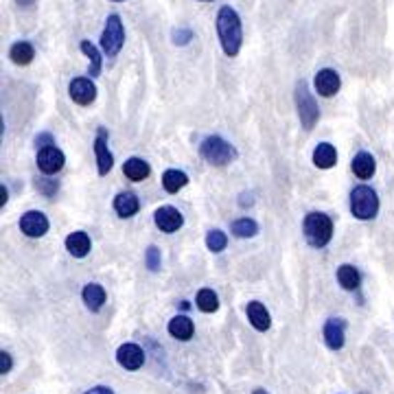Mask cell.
<instances>
[{
  "label": "cell",
  "mask_w": 394,
  "mask_h": 394,
  "mask_svg": "<svg viewBox=\"0 0 394 394\" xmlns=\"http://www.w3.org/2000/svg\"><path fill=\"white\" fill-rule=\"evenodd\" d=\"M16 3H18L20 7H24V9H26V7H31V5H36V0H16Z\"/></svg>",
  "instance_id": "obj_37"
},
{
  "label": "cell",
  "mask_w": 394,
  "mask_h": 394,
  "mask_svg": "<svg viewBox=\"0 0 394 394\" xmlns=\"http://www.w3.org/2000/svg\"><path fill=\"white\" fill-rule=\"evenodd\" d=\"M246 313H248V320H250V324H252L256 331H267V328L271 326L269 311L265 309L263 302H259V300H252L250 305H248V309H246Z\"/></svg>",
  "instance_id": "obj_18"
},
{
  "label": "cell",
  "mask_w": 394,
  "mask_h": 394,
  "mask_svg": "<svg viewBox=\"0 0 394 394\" xmlns=\"http://www.w3.org/2000/svg\"><path fill=\"white\" fill-rule=\"evenodd\" d=\"M202 3H213V0H202Z\"/></svg>",
  "instance_id": "obj_40"
},
{
  "label": "cell",
  "mask_w": 394,
  "mask_h": 394,
  "mask_svg": "<svg viewBox=\"0 0 394 394\" xmlns=\"http://www.w3.org/2000/svg\"><path fill=\"white\" fill-rule=\"evenodd\" d=\"M305 239L313 248H324L333 237V222L326 213H309L302 224Z\"/></svg>",
  "instance_id": "obj_4"
},
{
  "label": "cell",
  "mask_w": 394,
  "mask_h": 394,
  "mask_svg": "<svg viewBox=\"0 0 394 394\" xmlns=\"http://www.w3.org/2000/svg\"><path fill=\"white\" fill-rule=\"evenodd\" d=\"M154 222H156V228L167 232V234H173V232H177L182 226H185V217H182V213L177 208H173V206L158 208L156 215H154Z\"/></svg>",
  "instance_id": "obj_12"
},
{
  "label": "cell",
  "mask_w": 394,
  "mask_h": 394,
  "mask_svg": "<svg viewBox=\"0 0 394 394\" xmlns=\"http://www.w3.org/2000/svg\"><path fill=\"white\" fill-rule=\"evenodd\" d=\"M191 40H193L191 28H175L173 31V44H177V46H187Z\"/></svg>",
  "instance_id": "obj_31"
},
{
  "label": "cell",
  "mask_w": 394,
  "mask_h": 394,
  "mask_svg": "<svg viewBox=\"0 0 394 394\" xmlns=\"http://www.w3.org/2000/svg\"><path fill=\"white\" fill-rule=\"evenodd\" d=\"M375 171H377V162L368 151H359V154L353 158V173L359 180H370L375 175Z\"/></svg>",
  "instance_id": "obj_20"
},
{
  "label": "cell",
  "mask_w": 394,
  "mask_h": 394,
  "mask_svg": "<svg viewBox=\"0 0 394 394\" xmlns=\"http://www.w3.org/2000/svg\"><path fill=\"white\" fill-rule=\"evenodd\" d=\"M338 281H340L342 289H346V291H355V289L359 287V283H361V276H359L357 267H353V265L344 263V265H340V267H338Z\"/></svg>",
  "instance_id": "obj_25"
},
{
  "label": "cell",
  "mask_w": 394,
  "mask_h": 394,
  "mask_svg": "<svg viewBox=\"0 0 394 394\" xmlns=\"http://www.w3.org/2000/svg\"><path fill=\"white\" fill-rule=\"evenodd\" d=\"M195 302H197V309L204 311V313H215L219 309V298H217V294L213 289H208V287H204V289L197 291Z\"/></svg>",
  "instance_id": "obj_27"
},
{
  "label": "cell",
  "mask_w": 394,
  "mask_h": 394,
  "mask_svg": "<svg viewBox=\"0 0 394 394\" xmlns=\"http://www.w3.org/2000/svg\"><path fill=\"white\" fill-rule=\"evenodd\" d=\"M202 158L213 167H226L237 158V149L222 136H208L199 145Z\"/></svg>",
  "instance_id": "obj_2"
},
{
  "label": "cell",
  "mask_w": 394,
  "mask_h": 394,
  "mask_svg": "<svg viewBox=\"0 0 394 394\" xmlns=\"http://www.w3.org/2000/svg\"><path fill=\"white\" fill-rule=\"evenodd\" d=\"M11 368H14V359H11V355L7 351H3V353H0V375L11 373Z\"/></svg>",
  "instance_id": "obj_32"
},
{
  "label": "cell",
  "mask_w": 394,
  "mask_h": 394,
  "mask_svg": "<svg viewBox=\"0 0 394 394\" xmlns=\"http://www.w3.org/2000/svg\"><path fill=\"white\" fill-rule=\"evenodd\" d=\"M169 333L175 338V340H182V342H189L195 333V324L189 316H175L171 322H169Z\"/></svg>",
  "instance_id": "obj_21"
},
{
  "label": "cell",
  "mask_w": 394,
  "mask_h": 394,
  "mask_svg": "<svg viewBox=\"0 0 394 394\" xmlns=\"http://www.w3.org/2000/svg\"><path fill=\"white\" fill-rule=\"evenodd\" d=\"M125 44V26L123 20H120L118 14L108 16L105 20V28L101 33V48L108 57H116Z\"/></svg>",
  "instance_id": "obj_6"
},
{
  "label": "cell",
  "mask_w": 394,
  "mask_h": 394,
  "mask_svg": "<svg viewBox=\"0 0 394 394\" xmlns=\"http://www.w3.org/2000/svg\"><path fill=\"white\" fill-rule=\"evenodd\" d=\"M324 342L331 351H340L346 342V322L342 318H328L324 324Z\"/></svg>",
  "instance_id": "obj_13"
},
{
  "label": "cell",
  "mask_w": 394,
  "mask_h": 394,
  "mask_svg": "<svg viewBox=\"0 0 394 394\" xmlns=\"http://www.w3.org/2000/svg\"><path fill=\"white\" fill-rule=\"evenodd\" d=\"M296 108H298V116H300V123L305 130H313L318 118H320V108L313 99V95L309 93V85L307 81L302 79L296 83Z\"/></svg>",
  "instance_id": "obj_5"
},
{
  "label": "cell",
  "mask_w": 394,
  "mask_h": 394,
  "mask_svg": "<svg viewBox=\"0 0 394 394\" xmlns=\"http://www.w3.org/2000/svg\"><path fill=\"white\" fill-rule=\"evenodd\" d=\"M81 298H83V302H85V307H88L90 311H93V313H97V311H101V307L105 305L108 294H105V289H103L101 285L90 283V285L83 287Z\"/></svg>",
  "instance_id": "obj_15"
},
{
  "label": "cell",
  "mask_w": 394,
  "mask_h": 394,
  "mask_svg": "<svg viewBox=\"0 0 394 394\" xmlns=\"http://www.w3.org/2000/svg\"><path fill=\"white\" fill-rule=\"evenodd\" d=\"M123 173H125L128 180H132V182H142L145 177H149L151 167H149V162H145L142 158H130V160L123 165Z\"/></svg>",
  "instance_id": "obj_24"
},
{
  "label": "cell",
  "mask_w": 394,
  "mask_h": 394,
  "mask_svg": "<svg viewBox=\"0 0 394 394\" xmlns=\"http://www.w3.org/2000/svg\"><path fill=\"white\" fill-rule=\"evenodd\" d=\"M0 195H3V199H0V204H7V199H9V193H7V189H5V185L3 187H0Z\"/></svg>",
  "instance_id": "obj_36"
},
{
  "label": "cell",
  "mask_w": 394,
  "mask_h": 394,
  "mask_svg": "<svg viewBox=\"0 0 394 394\" xmlns=\"http://www.w3.org/2000/svg\"><path fill=\"white\" fill-rule=\"evenodd\" d=\"M351 213L355 219H361V222L375 219L379 213V197H377L375 189H370L366 185L355 187L351 193Z\"/></svg>",
  "instance_id": "obj_3"
},
{
  "label": "cell",
  "mask_w": 394,
  "mask_h": 394,
  "mask_svg": "<svg viewBox=\"0 0 394 394\" xmlns=\"http://www.w3.org/2000/svg\"><path fill=\"white\" fill-rule=\"evenodd\" d=\"M338 162V149L331 142H320L313 149V165L318 169H333Z\"/></svg>",
  "instance_id": "obj_19"
},
{
  "label": "cell",
  "mask_w": 394,
  "mask_h": 394,
  "mask_svg": "<svg viewBox=\"0 0 394 394\" xmlns=\"http://www.w3.org/2000/svg\"><path fill=\"white\" fill-rule=\"evenodd\" d=\"M252 394H267V390H263V388H256V390H254Z\"/></svg>",
  "instance_id": "obj_38"
},
{
  "label": "cell",
  "mask_w": 394,
  "mask_h": 394,
  "mask_svg": "<svg viewBox=\"0 0 394 394\" xmlns=\"http://www.w3.org/2000/svg\"><path fill=\"white\" fill-rule=\"evenodd\" d=\"M48 217L42 213V210H28L20 217V230L28 237V239H40L48 232Z\"/></svg>",
  "instance_id": "obj_8"
},
{
  "label": "cell",
  "mask_w": 394,
  "mask_h": 394,
  "mask_svg": "<svg viewBox=\"0 0 394 394\" xmlns=\"http://www.w3.org/2000/svg\"><path fill=\"white\" fill-rule=\"evenodd\" d=\"M217 36L222 42V48L228 57H237L244 44V26L241 18L232 7H222L217 14Z\"/></svg>",
  "instance_id": "obj_1"
},
{
  "label": "cell",
  "mask_w": 394,
  "mask_h": 394,
  "mask_svg": "<svg viewBox=\"0 0 394 394\" xmlns=\"http://www.w3.org/2000/svg\"><path fill=\"white\" fill-rule=\"evenodd\" d=\"M9 57H11V62L16 66H28L33 62V57H36V48L28 42H16L9 48Z\"/></svg>",
  "instance_id": "obj_23"
},
{
  "label": "cell",
  "mask_w": 394,
  "mask_h": 394,
  "mask_svg": "<svg viewBox=\"0 0 394 394\" xmlns=\"http://www.w3.org/2000/svg\"><path fill=\"white\" fill-rule=\"evenodd\" d=\"M38 169L46 175H53V173H59L64 169V162H66V156H64V151L62 149H57L55 145L51 147H42L38 151Z\"/></svg>",
  "instance_id": "obj_7"
},
{
  "label": "cell",
  "mask_w": 394,
  "mask_h": 394,
  "mask_svg": "<svg viewBox=\"0 0 394 394\" xmlns=\"http://www.w3.org/2000/svg\"><path fill=\"white\" fill-rule=\"evenodd\" d=\"M189 185V175L185 171H180V169H167L162 173V187L167 193L175 195L180 193V189H185Z\"/></svg>",
  "instance_id": "obj_22"
},
{
  "label": "cell",
  "mask_w": 394,
  "mask_h": 394,
  "mask_svg": "<svg viewBox=\"0 0 394 394\" xmlns=\"http://www.w3.org/2000/svg\"><path fill=\"white\" fill-rule=\"evenodd\" d=\"M110 3H125V0H110Z\"/></svg>",
  "instance_id": "obj_39"
},
{
  "label": "cell",
  "mask_w": 394,
  "mask_h": 394,
  "mask_svg": "<svg viewBox=\"0 0 394 394\" xmlns=\"http://www.w3.org/2000/svg\"><path fill=\"white\" fill-rule=\"evenodd\" d=\"M81 53H85V57L90 59L88 75L90 77H99L101 75V53H99V48L93 42H90V40H83L81 42Z\"/></svg>",
  "instance_id": "obj_26"
},
{
  "label": "cell",
  "mask_w": 394,
  "mask_h": 394,
  "mask_svg": "<svg viewBox=\"0 0 394 394\" xmlns=\"http://www.w3.org/2000/svg\"><path fill=\"white\" fill-rule=\"evenodd\" d=\"M36 145L42 149V147H51V145H55V142H53V136H51V134H40V136L36 138Z\"/></svg>",
  "instance_id": "obj_34"
},
{
  "label": "cell",
  "mask_w": 394,
  "mask_h": 394,
  "mask_svg": "<svg viewBox=\"0 0 394 394\" xmlns=\"http://www.w3.org/2000/svg\"><path fill=\"white\" fill-rule=\"evenodd\" d=\"M90 248H93V241H90L88 232L77 230V232H71V234L66 237V250H68L75 259L88 256Z\"/></svg>",
  "instance_id": "obj_17"
},
{
  "label": "cell",
  "mask_w": 394,
  "mask_h": 394,
  "mask_svg": "<svg viewBox=\"0 0 394 394\" xmlns=\"http://www.w3.org/2000/svg\"><path fill=\"white\" fill-rule=\"evenodd\" d=\"M316 93L324 99H331V97H336L340 93V88H342V79L338 75V71H333V68H322L318 71L316 75Z\"/></svg>",
  "instance_id": "obj_9"
},
{
  "label": "cell",
  "mask_w": 394,
  "mask_h": 394,
  "mask_svg": "<svg viewBox=\"0 0 394 394\" xmlns=\"http://www.w3.org/2000/svg\"><path fill=\"white\" fill-rule=\"evenodd\" d=\"M145 263L151 271H158L160 269V250L156 246H149L145 252Z\"/></svg>",
  "instance_id": "obj_30"
},
{
  "label": "cell",
  "mask_w": 394,
  "mask_h": 394,
  "mask_svg": "<svg viewBox=\"0 0 394 394\" xmlns=\"http://www.w3.org/2000/svg\"><path fill=\"white\" fill-rule=\"evenodd\" d=\"M226 246H228V237L222 230H210L206 234V248L210 252H222L226 250Z\"/></svg>",
  "instance_id": "obj_29"
},
{
  "label": "cell",
  "mask_w": 394,
  "mask_h": 394,
  "mask_svg": "<svg viewBox=\"0 0 394 394\" xmlns=\"http://www.w3.org/2000/svg\"><path fill=\"white\" fill-rule=\"evenodd\" d=\"M116 361H118V366H123L125 370H140L145 363V351L138 344L128 342L123 346H118Z\"/></svg>",
  "instance_id": "obj_11"
},
{
  "label": "cell",
  "mask_w": 394,
  "mask_h": 394,
  "mask_svg": "<svg viewBox=\"0 0 394 394\" xmlns=\"http://www.w3.org/2000/svg\"><path fill=\"white\" fill-rule=\"evenodd\" d=\"M38 189L44 193V195H53L57 189H59V185L55 180H38Z\"/></svg>",
  "instance_id": "obj_33"
},
{
  "label": "cell",
  "mask_w": 394,
  "mask_h": 394,
  "mask_svg": "<svg viewBox=\"0 0 394 394\" xmlns=\"http://www.w3.org/2000/svg\"><path fill=\"white\" fill-rule=\"evenodd\" d=\"M68 93H71V99L77 103V105H90L95 99H97V85L93 83V79L88 77H77L71 81L68 85Z\"/></svg>",
  "instance_id": "obj_10"
},
{
  "label": "cell",
  "mask_w": 394,
  "mask_h": 394,
  "mask_svg": "<svg viewBox=\"0 0 394 394\" xmlns=\"http://www.w3.org/2000/svg\"><path fill=\"white\" fill-rule=\"evenodd\" d=\"M95 154H97V167H99V175H108L114 167V156L108 147V130H99L97 138H95Z\"/></svg>",
  "instance_id": "obj_14"
},
{
  "label": "cell",
  "mask_w": 394,
  "mask_h": 394,
  "mask_svg": "<svg viewBox=\"0 0 394 394\" xmlns=\"http://www.w3.org/2000/svg\"><path fill=\"white\" fill-rule=\"evenodd\" d=\"M138 208H140L138 197L134 193H130V191H123V193H118L114 197V210H116L118 217H123V219L134 217L138 213Z\"/></svg>",
  "instance_id": "obj_16"
},
{
  "label": "cell",
  "mask_w": 394,
  "mask_h": 394,
  "mask_svg": "<svg viewBox=\"0 0 394 394\" xmlns=\"http://www.w3.org/2000/svg\"><path fill=\"white\" fill-rule=\"evenodd\" d=\"M259 232V224L250 217H241L237 222H232V234L239 239H250Z\"/></svg>",
  "instance_id": "obj_28"
},
{
  "label": "cell",
  "mask_w": 394,
  "mask_h": 394,
  "mask_svg": "<svg viewBox=\"0 0 394 394\" xmlns=\"http://www.w3.org/2000/svg\"><path fill=\"white\" fill-rule=\"evenodd\" d=\"M83 394H114V390L108 388V385H97V388L88 390V392H83Z\"/></svg>",
  "instance_id": "obj_35"
}]
</instances>
